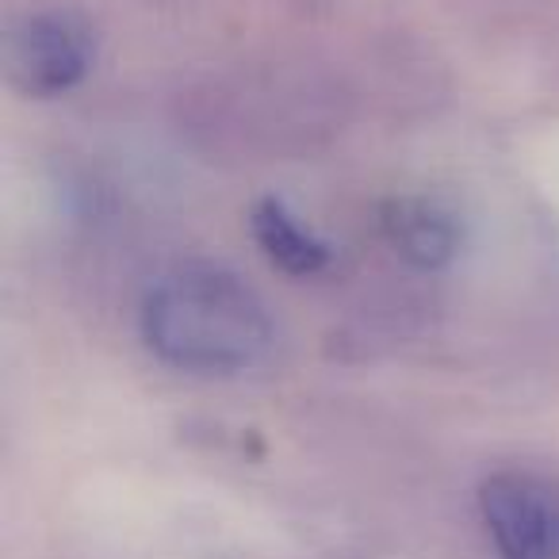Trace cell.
I'll return each instance as SVG.
<instances>
[{"mask_svg": "<svg viewBox=\"0 0 559 559\" xmlns=\"http://www.w3.org/2000/svg\"><path fill=\"white\" fill-rule=\"evenodd\" d=\"M142 342L169 368L195 376L246 372L269 353L272 319L249 284L215 264H185L142 299Z\"/></svg>", "mask_w": 559, "mask_h": 559, "instance_id": "obj_1", "label": "cell"}, {"mask_svg": "<svg viewBox=\"0 0 559 559\" xmlns=\"http://www.w3.org/2000/svg\"><path fill=\"white\" fill-rule=\"evenodd\" d=\"M96 62V27L73 9L24 16L9 35V81L27 96H62Z\"/></svg>", "mask_w": 559, "mask_h": 559, "instance_id": "obj_2", "label": "cell"}, {"mask_svg": "<svg viewBox=\"0 0 559 559\" xmlns=\"http://www.w3.org/2000/svg\"><path fill=\"white\" fill-rule=\"evenodd\" d=\"M479 513L498 559H559V490L506 467L479 487Z\"/></svg>", "mask_w": 559, "mask_h": 559, "instance_id": "obj_3", "label": "cell"}, {"mask_svg": "<svg viewBox=\"0 0 559 559\" xmlns=\"http://www.w3.org/2000/svg\"><path fill=\"white\" fill-rule=\"evenodd\" d=\"M383 234L414 269H444L460 249L456 218L429 200H391L383 207Z\"/></svg>", "mask_w": 559, "mask_h": 559, "instance_id": "obj_4", "label": "cell"}, {"mask_svg": "<svg viewBox=\"0 0 559 559\" xmlns=\"http://www.w3.org/2000/svg\"><path fill=\"white\" fill-rule=\"evenodd\" d=\"M249 226H253V238L264 249V257L288 276H314L319 269H326L330 246L322 238H314L280 200L257 203L253 215H249Z\"/></svg>", "mask_w": 559, "mask_h": 559, "instance_id": "obj_5", "label": "cell"}]
</instances>
